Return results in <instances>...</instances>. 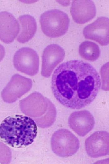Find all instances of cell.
Here are the masks:
<instances>
[{
    "instance_id": "10",
    "label": "cell",
    "mask_w": 109,
    "mask_h": 164,
    "mask_svg": "<svg viewBox=\"0 0 109 164\" xmlns=\"http://www.w3.org/2000/svg\"><path fill=\"white\" fill-rule=\"evenodd\" d=\"M65 54L64 49L57 44L48 46L43 53L41 75L46 78L50 77L56 67L63 61Z\"/></svg>"
},
{
    "instance_id": "2",
    "label": "cell",
    "mask_w": 109,
    "mask_h": 164,
    "mask_svg": "<svg viewBox=\"0 0 109 164\" xmlns=\"http://www.w3.org/2000/svg\"><path fill=\"white\" fill-rule=\"evenodd\" d=\"M37 127L30 117L21 115L8 116L0 126L1 140L14 148L25 147L31 144L36 137Z\"/></svg>"
},
{
    "instance_id": "3",
    "label": "cell",
    "mask_w": 109,
    "mask_h": 164,
    "mask_svg": "<svg viewBox=\"0 0 109 164\" xmlns=\"http://www.w3.org/2000/svg\"><path fill=\"white\" fill-rule=\"evenodd\" d=\"M19 104L22 112L31 117L40 127H48L55 121L56 112L54 105L40 93L33 92L21 100Z\"/></svg>"
},
{
    "instance_id": "1",
    "label": "cell",
    "mask_w": 109,
    "mask_h": 164,
    "mask_svg": "<svg viewBox=\"0 0 109 164\" xmlns=\"http://www.w3.org/2000/svg\"><path fill=\"white\" fill-rule=\"evenodd\" d=\"M101 85L99 74L92 66L82 61L73 60L62 63L55 69L51 88L61 104L78 109L93 102Z\"/></svg>"
},
{
    "instance_id": "7",
    "label": "cell",
    "mask_w": 109,
    "mask_h": 164,
    "mask_svg": "<svg viewBox=\"0 0 109 164\" xmlns=\"http://www.w3.org/2000/svg\"><path fill=\"white\" fill-rule=\"evenodd\" d=\"M32 84L30 78L18 74L13 75L1 92L3 100L9 103L15 102L31 89Z\"/></svg>"
},
{
    "instance_id": "14",
    "label": "cell",
    "mask_w": 109,
    "mask_h": 164,
    "mask_svg": "<svg viewBox=\"0 0 109 164\" xmlns=\"http://www.w3.org/2000/svg\"><path fill=\"white\" fill-rule=\"evenodd\" d=\"M18 20L20 25V31L17 39L19 42L23 43L28 42L33 37L37 30V24L34 18L30 15H21Z\"/></svg>"
},
{
    "instance_id": "12",
    "label": "cell",
    "mask_w": 109,
    "mask_h": 164,
    "mask_svg": "<svg viewBox=\"0 0 109 164\" xmlns=\"http://www.w3.org/2000/svg\"><path fill=\"white\" fill-rule=\"evenodd\" d=\"M70 13L76 23L84 24L95 17L96 7L92 0H73L72 3Z\"/></svg>"
},
{
    "instance_id": "6",
    "label": "cell",
    "mask_w": 109,
    "mask_h": 164,
    "mask_svg": "<svg viewBox=\"0 0 109 164\" xmlns=\"http://www.w3.org/2000/svg\"><path fill=\"white\" fill-rule=\"evenodd\" d=\"M15 68L18 71L30 76L39 71V60L37 52L28 47H23L15 53L13 59Z\"/></svg>"
},
{
    "instance_id": "5",
    "label": "cell",
    "mask_w": 109,
    "mask_h": 164,
    "mask_svg": "<svg viewBox=\"0 0 109 164\" xmlns=\"http://www.w3.org/2000/svg\"><path fill=\"white\" fill-rule=\"evenodd\" d=\"M51 146L53 152L58 156L69 157L74 155L78 151L79 142L71 132L62 129L55 131L52 135Z\"/></svg>"
},
{
    "instance_id": "8",
    "label": "cell",
    "mask_w": 109,
    "mask_h": 164,
    "mask_svg": "<svg viewBox=\"0 0 109 164\" xmlns=\"http://www.w3.org/2000/svg\"><path fill=\"white\" fill-rule=\"evenodd\" d=\"M85 150L92 158H97L109 154V133L104 131L94 132L86 139Z\"/></svg>"
},
{
    "instance_id": "15",
    "label": "cell",
    "mask_w": 109,
    "mask_h": 164,
    "mask_svg": "<svg viewBox=\"0 0 109 164\" xmlns=\"http://www.w3.org/2000/svg\"><path fill=\"white\" fill-rule=\"evenodd\" d=\"M79 53L84 59L93 62L99 57L100 50L99 46L96 43L88 41L81 43L79 46Z\"/></svg>"
},
{
    "instance_id": "9",
    "label": "cell",
    "mask_w": 109,
    "mask_h": 164,
    "mask_svg": "<svg viewBox=\"0 0 109 164\" xmlns=\"http://www.w3.org/2000/svg\"><path fill=\"white\" fill-rule=\"evenodd\" d=\"M85 38L97 42L102 46L109 44V18H98L93 23L86 26L83 30Z\"/></svg>"
},
{
    "instance_id": "4",
    "label": "cell",
    "mask_w": 109,
    "mask_h": 164,
    "mask_svg": "<svg viewBox=\"0 0 109 164\" xmlns=\"http://www.w3.org/2000/svg\"><path fill=\"white\" fill-rule=\"evenodd\" d=\"M42 32L46 36L55 38L65 34L67 31L69 23L68 15L58 9H52L43 13L40 17Z\"/></svg>"
},
{
    "instance_id": "16",
    "label": "cell",
    "mask_w": 109,
    "mask_h": 164,
    "mask_svg": "<svg viewBox=\"0 0 109 164\" xmlns=\"http://www.w3.org/2000/svg\"><path fill=\"white\" fill-rule=\"evenodd\" d=\"M101 74L102 77V85L109 80V62L104 65L101 69Z\"/></svg>"
},
{
    "instance_id": "11",
    "label": "cell",
    "mask_w": 109,
    "mask_h": 164,
    "mask_svg": "<svg viewBox=\"0 0 109 164\" xmlns=\"http://www.w3.org/2000/svg\"><path fill=\"white\" fill-rule=\"evenodd\" d=\"M70 128L78 135L83 137L93 128L95 121L91 113L86 110L72 113L68 119Z\"/></svg>"
},
{
    "instance_id": "13",
    "label": "cell",
    "mask_w": 109,
    "mask_h": 164,
    "mask_svg": "<svg viewBox=\"0 0 109 164\" xmlns=\"http://www.w3.org/2000/svg\"><path fill=\"white\" fill-rule=\"evenodd\" d=\"M0 39L5 43L12 42L20 31L18 21L10 13L0 12Z\"/></svg>"
}]
</instances>
